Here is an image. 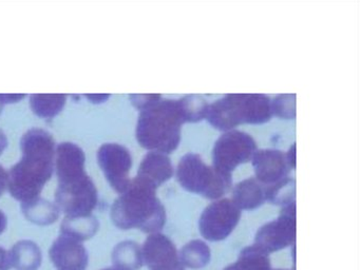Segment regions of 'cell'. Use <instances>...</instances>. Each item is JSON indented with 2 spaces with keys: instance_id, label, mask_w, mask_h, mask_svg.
<instances>
[{
  "instance_id": "obj_8",
  "label": "cell",
  "mask_w": 360,
  "mask_h": 270,
  "mask_svg": "<svg viewBox=\"0 0 360 270\" xmlns=\"http://www.w3.org/2000/svg\"><path fill=\"white\" fill-rule=\"evenodd\" d=\"M98 162L111 188L119 194L124 193L131 183L132 156L129 150L120 143H104L98 149Z\"/></svg>"
},
{
  "instance_id": "obj_22",
  "label": "cell",
  "mask_w": 360,
  "mask_h": 270,
  "mask_svg": "<svg viewBox=\"0 0 360 270\" xmlns=\"http://www.w3.org/2000/svg\"><path fill=\"white\" fill-rule=\"evenodd\" d=\"M273 115L280 118L294 120L296 117V95L282 94L278 95L271 103Z\"/></svg>"
},
{
  "instance_id": "obj_29",
  "label": "cell",
  "mask_w": 360,
  "mask_h": 270,
  "mask_svg": "<svg viewBox=\"0 0 360 270\" xmlns=\"http://www.w3.org/2000/svg\"><path fill=\"white\" fill-rule=\"evenodd\" d=\"M8 217L4 211L0 210V234H3L7 229Z\"/></svg>"
},
{
  "instance_id": "obj_9",
  "label": "cell",
  "mask_w": 360,
  "mask_h": 270,
  "mask_svg": "<svg viewBox=\"0 0 360 270\" xmlns=\"http://www.w3.org/2000/svg\"><path fill=\"white\" fill-rule=\"evenodd\" d=\"M239 219L240 209L233 200H218L204 211L200 219V230L208 240H223L235 229Z\"/></svg>"
},
{
  "instance_id": "obj_1",
  "label": "cell",
  "mask_w": 360,
  "mask_h": 270,
  "mask_svg": "<svg viewBox=\"0 0 360 270\" xmlns=\"http://www.w3.org/2000/svg\"><path fill=\"white\" fill-rule=\"evenodd\" d=\"M22 158L8 171V190L15 200L29 202L39 198L54 172L56 143L44 129L27 131L20 139Z\"/></svg>"
},
{
  "instance_id": "obj_2",
  "label": "cell",
  "mask_w": 360,
  "mask_h": 270,
  "mask_svg": "<svg viewBox=\"0 0 360 270\" xmlns=\"http://www.w3.org/2000/svg\"><path fill=\"white\" fill-rule=\"evenodd\" d=\"M155 188L132 179L129 187L111 207L110 217L120 229L139 228L144 232H155L165 223V210L155 195Z\"/></svg>"
},
{
  "instance_id": "obj_32",
  "label": "cell",
  "mask_w": 360,
  "mask_h": 270,
  "mask_svg": "<svg viewBox=\"0 0 360 270\" xmlns=\"http://www.w3.org/2000/svg\"><path fill=\"white\" fill-rule=\"evenodd\" d=\"M3 107H4L3 103H0V113H1V111H3Z\"/></svg>"
},
{
  "instance_id": "obj_20",
  "label": "cell",
  "mask_w": 360,
  "mask_h": 270,
  "mask_svg": "<svg viewBox=\"0 0 360 270\" xmlns=\"http://www.w3.org/2000/svg\"><path fill=\"white\" fill-rule=\"evenodd\" d=\"M181 114L184 122H197L207 116V101L199 95H188L179 99Z\"/></svg>"
},
{
  "instance_id": "obj_25",
  "label": "cell",
  "mask_w": 360,
  "mask_h": 270,
  "mask_svg": "<svg viewBox=\"0 0 360 270\" xmlns=\"http://www.w3.org/2000/svg\"><path fill=\"white\" fill-rule=\"evenodd\" d=\"M11 267L9 252L3 247H0V270H9Z\"/></svg>"
},
{
  "instance_id": "obj_28",
  "label": "cell",
  "mask_w": 360,
  "mask_h": 270,
  "mask_svg": "<svg viewBox=\"0 0 360 270\" xmlns=\"http://www.w3.org/2000/svg\"><path fill=\"white\" fill-rule=\"evenodd\" d=\"M86 97L87 98L90 99V101H92V103H104V101H106L107 99L110 97V95H86Z\"/></svg>"
},
{
  "instance_id": "obj_13",
  "label": "cell",
  "mask_w": 360,
  "mask_h": 270,
  "mask_svg": "<svg viewBox=\"0 0 360 270\" xmlns=\"http://www.w3.org/2000/svg\"><path fill=\"white\" fill-rule=\"evenodd\" d=\"M172 175L174 167L169 158L166 154L150 151L143 158L136 179L157 189Z\"/></svg>"
},
{
  "instance_id": "obj_26",
  "label": "cell",
  "mask_w": 360,
  "mask_h": 270,
  "mask_svg": "<svg viewBox=\"0 0 360 270\" xmlns=\"http://www.w3.org/2000/svg\"><path fill=\"white\" fill-rule=\"evenodd\" d=\"M8 189V171L0 165V198Z\"/></svg>"
},
{
  "instance_id": "obj_19",
  "label": "cell",
  "mask_w": 360,
  "mask_h": 270,
  "mask_svg": "<svg viewBox=\"0 0 360 270\" xmlns=\"http://www.w3.org/2000/svg\"><path fill=\"white\" fill-rule=\"evenodd\" d=\"M136 243L125 240L120 243L112 251L115 268L121 270H138L142 266V255Z\"/></svg>"
},
{
  "instance_id": "obj_15",
  "label": "cell",
  "mask_w": 360,
  "mask_h": 270,
  "mask_svg": "<svg viewBox=\"0 0 360 270\" xmlns=\"http://www.w3.org/2000/svg\"><path fill=\"white\" fill-rule=\"evenodd\" d=\"M20 208L28 221L39 226L51 225L60 219V210L56 204L41 196L22 202Z\"/></svg>"
},
{
  "instance_id": "obj_17",
  "label": "cell",
  "mask_w": 360,
  "mask_h": 270,
  "mask_svg": "<svg viewBox=\"0 0 360 270\" xmlns=\"http://www.w3.org/2000/svg\"><path fill=\"white\" fill-rule=\"evenodd\" d=\"M98 228H100V221L94 215L66 217L60 225V233L75 238L79 242H84L96 236Z\"/></svg>"
},
{
  "instance_id": "obj_11",
  "label": "cell",
  "mask_w": 360,
  "mask_h": 270,
  "mask_svg": "<svg viewBox=\"0 0 360 270\" xmlns=\"http://www.w3.org/2000/svg\"><path fill=\"white\" fill-rule=\"evenodd\" d=\"M295 238V205L285 207L281 217L277 221L266 224L259 230L257 243L262 249L282 248L290 244Z\"/></svg>"
},
{
  "instance_id": "obj_16",
  "label": "cell",
  "mask_w": 360,
  "mask_h": 270,
  "mask_svg": "<svg viewBox=\"0 0 360 270\" xmlns=\"http://www.w3.org/2000/svg\"><path fill=\"white\" fill-rule=\"evenodd\" d=\"M266 200L265 188L256 179H248L240 181L233 189V202L238 208L254 209Z\"/></svg>"
},
{
  "instance_id": "obj_10",
  "label": "cell",
  "mask_w": 360,
  "mask_h": 270,
  "mask_svg": "<svg viewBox=\"0 0 360 270\" xmlns=\"http://www.w3.org/2000/svg\"><path fill=\"white\" fill-rule=\"evenodd\" d=\"M50 259L58 270H86L89 255L83 243L60 234L49 251Z\"/></svg>"
},
{
  "instance_id": "obj_24",
  "label": "cell",
  "mask_w": 360,
  "mask_h": 270,
  "mask_svg": "<svg viewBox=\"0 0 360 270\" xmlns=\"http://www.w3.org/2000/svg\"><path fill=\"white\" fill-rule=\"evenodd\" d=\"M26 97V95L22 94H0V103L3 105L7 103H18Z\"/></svg>"
},
{
  "instance_id": "obj_14",
  "label": "cell",
  "mask_w": 360,
  "mask_h": 270,
  "mask_svg": "<svg viewBox=\"0 0 360 270\" xmlns=\"http://www.w3.org/2000/svg\"><path fill=\"white\" fill-rule=\"evenodd\" d=\"M10 263L16 270H39L43 253L37 243L22 240L16 243L9 252Z\"/></svg>"
},
{
  "instance_id": "obj_12",
  "label": "cell",
  "mask_w": 360,
  "mask_h": 270,
  "mask_svg": "<svg viewBox=\"0 0 360 270\" xmlns=\"http://www.w3.org/2000/svg\"><path fill=\"white\" fill-rule=\"evenodd\" d=\"M252 160L256 179L266 186L282 181L290 173V166L286 154L280 150H257Z\"/></svg>"
},
{
  "instance_id": "obj_5",
  "label": "cell",
  "mask_w": 360,
  "mask_h": 270,
  "mask_svg": "<svg viewBox=\"0 0 360 270\" xmlns=\"http://www.w3.org/2000/svg\"><path fill=\"white\" fill-rule=\"evenodd\" d=\"M176 179L187 191L207 198H221L231 186V175L208 166L201 156L193 153L181 158L176 169Z\"/></svg>"
},
{
  "instance_id": "obj_7",
  "label": "cell",
  "mask_w": 360,
  "mask_h": 270,
  "mask_svg": "<svg viewBox=\"0 0 360 270\" xmlns=\"http://www.w3.org/2000/svg\"><path fill=\"white\" fill-rule=\"evenodd\" d=\"M256 151V141L250 134L238 130L227 131L214 143L212 167L231 175L238 166L250 162Z\"/></svg>"
},
{
  "instance_id": "obj_31",
  "label": "cell",
  "mask_w": 360,
  "mask_h": 270,
  "mask_svg": "<svg viewBox=\"0 0 360 270\" xmlns=\"http://www.w3.org/2000/svg\"><path fill=\"white\" fill-rule=\"evenodd\" d=\"M103 270H121V269H117V268L112 267V268H106V269H103Z\"/></svg>"
},
{
  "instance_id": "obj_21",
  "label": "cell",
  "mask_w": 360,
  "mask_h": 270,
  "mask_svg": "<svg viewBox=\"0 0 360 270\" xmlns=\"http://www.w3.org/2000/svg\"><path fill=\"white\" fill-rule=\"evenodd\" d=\"M265 198L274 204H292L295 198V181L285 177L269 185L265 188Z\"/></svg>"
},
{
  "instance_id": "obj_18",
  "label": "cell",
  "mask_w": 360,
  "mask_h": 270,
  "mask_svg": "<svg viewBox=\"0 0 360 270\" xmlns=\"http://www.w3.org/2000/svg\"><path fill=\"white\" fill-rule=\"evenodd\" d=\"M68 96L65 94H34L30 96V105L33 113L41 118L56 117L66 105Z\"/></svg>"
},
{
  "instance_id": "obj_4",
  "label": "cell",
  "mask_w": 360,
  "mask_h": 270,
  "mask_svg": "<svg viewBox=\"0 0 360 270\" xmlns=\"http://www.w3.org/2000/svg\"><path fill=\"white\" fill-rule=\"evenodd\" d=\"M271 103L264 94H227L210 105L206 118L226 132L242 124H264L273 116Z\"/></svg>"
},
{
  "instance_id": "obj_6",
  "label": "cell",
  "mask_w": 360,
  "mask_h": 270,
  "mask_svg": "<svg viewBox=\"0 0 360 270\" xmlns=\"http://www.w3.org/2000/svg\"><path fill=\"white\" fill-rule=\"evenodd\" d=\"M56 204L66 217H88L98 204L96 184L87 172L58 179Z\"/></svg>"
},
{
  "instance_id": "obj_3",
  "label": "cell",
  "mask_w": 360,
  "mask_h": 270,
  "mask_svg": "<svg viewBox=\"0 0 360 270\" xmlns=\"http://www.w3.org/2000/svg\"><path fill=\"white\" fill-rule=\"evenodd\" d=\"M183 124L179 101L161 99L141 111L136 124V139L145 149L167 155L180 145Z\"/></svg>"
},
{
  "instance_id": "obj_23",
  "label": "cell",
  "mask_w": 360,
  "mask_h": 270,
  "mask_svg": "<svg viewBox=\"0 0 360 270\" xmlns=\"http://www.w3.org/2000/svg\"><path fill=\"white\" fill-rule=\"evenodd\" d=\"M130 99H131L132 105L136 109L143 111V110L150 108L151 105L159 103L162 99V96L160 94H136L130 95Z\"/></svg>"
},
{
  "instance_id": "obj_30",
  "label": "cell",
  "mask_w": 360,
  "mask_h": 270,
  "mask_svg": "<svg viewBox=\"0 0 360 270\" xmlns=\"http://www.w3.org/2000/svg\"><path fill=\"white\" fill-rule=\"evenodd\" d=\"M8 147V139L6 136L5 132L0 129V155L4 153L6 148Z\"/></svg>"
},
{
  "instance_id": "obj_27",
  "label": "cell",
  "mask_w": 360,
  "mask_h": 270,
  "mask_svg": "<svg viewBox=\"0 0 360 270\" xmlns=\"http://www.w3.org/2000/svg\"><path fill=\"white\" fill-rule=\"evenodd\" d=\"M286 160H288L290 168H295L296 166V145H292V147L290 148V151L286 154Z\"/></svg>"
}]
</instances>
